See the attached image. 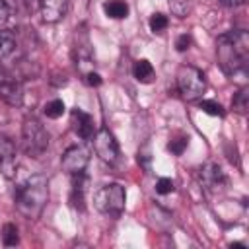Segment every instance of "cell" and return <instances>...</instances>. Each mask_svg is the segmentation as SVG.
Instances as JSON below:
<instances>
[{
  "label": "cell",
  "mask_w": 249,
  "mask_h": 249,
  "mask_svg": "<svg viewBox=\"0 0 249 249\" xmlns=\"http://www.w3.org/2000/svg\"><path fill=\"white\" fill-rule=\"evenodd\" d=\"M2 243L6 247H14L19 243V233H18V228L14 224H6L4 230H2Z\"/></svg>",
  "instance_id": "17"
},
{
  "label": "cell",
  "mask_w": 249,
  "mask_h": 249,
  "mask_svg": "<svg viewBox=\"0 0 249 249\" xmlns=\"http://www.w3.org/2000/svg\"><path fill=\"white\" fill-rule=\"evenodd\" d=\"M247 91H249L247 88H241L233 97V109L237 113H247V107H249V93Z\"/></svg>",
  "instance_id": "18"
},
{
  "label": "cell",
  "mask_w": 249,
  "mask_h": 249,
  "mask_svg": "<svg viewBox=\"0 0 249 249\" xmlns=\"http://www.w3.org/2000/svg\"><path fill=\"white\" fill-rule=\"evenodd\" d=\"M245 0H220V4L228 6V8H235V6H241Z\"/></svg>",
  "instance_id": "27"
},
{
  "label": "cell",
  "mask_w": 249,
  "mask_h": 249,
  "mask_svg": "<svg viewBox=\"0 0 249 249\" xmlns=\"http://www.w3.org/2000/svg\"><path fill=\"white\" fill-rule=\"evenodd\" d=\"M132 74H134V78H136L140 84H150V82L154 80V66H152L150 60L140 58V60L134 62V66H132Z\"/></svg>",
  "instance_id": "13"
},
{
  "label": "cell",
  "mask_w": 249,
  "mask_h": 249,
  "mask_svg": "<svg viewBox=\"0 0 249 249\" xmlns=\"http://www.w3.org/2000/svg\"><path fill=\"white\" fill-rule=\"evenodd\" d=\"M148 25H150V31H152V33H161V31H165V29H167L169 19H167V16H165V14L156 12V14H152V16H150Z\"/></svg>",
  "instance_id": "16"
},
{
  "label": "cell",
  "mask_w": 249,
  "mask_h": 249,
  "mask_svg": "<svg viewBox=\"0 0 249 249\" xmlns=\"http://www.w3.org/2000/svg\"><path fill=\"white\" fill-rule=\"evenodd\" d=\"M187 144H189V138H187V136H177V138H173V140L167 144V150H169L171 154H175V156H181V154L185 152Z\"/></svg>",
  "instance_id": "21"
},
{
  "label": "cell",
  "mask_w": 249,
  "mask_h": 249,
  "mask_svg": "<svg viewBox=\"0 0 249 249\" xmlns=\"http://www.w3.org/2000/svg\"><path fill=\"white\" fill-rule=\"evenodd\" d=\"M10 16H12V12H10V6L6 4V0H0V29H4V27L8 25V21H10Z\"/></svg>",
  "instance_id": "24"
},
{
  "label": "cell",
  "mask_w": 249,
  "mask_h": 249,
  "mask_svg": "<svg viewBox=\"0 0 249 249\" xmlns=\"http://www.w3.org/2000/svg\"><path fill=\"white\" fill-rule=\"evenodd\" d=\"M198 177H200L202 187H204L206 191H210V193L222 191V189L226 187V183H228L226 173L222 171V167H220L218 163H206V165H202Z\"/></svg>",
  "instance_id": "9"
},
{
  "label": "cell",
  "mask_w": 249,
  "mask_h": 249,
  "mask_svg": "<svg viewBox=\"0 0 249 249\" xmlns=\"http://www.w3.org/2000/svg\"><path fill=\"white\" fill-rule=\"evenodd\" d=\"M218 64L224 74L233 76L245 70L249 62V35L243 29H233L218 37L216 43Z\"/></svg>",
  "instance_id": "1"
},
{
  "label": "cell",
  "mask_w": 249,
  "mask_h": 249,
  "mask_svg": "<svg viewBox=\"0 0 249 249\" xmlns=\"http://www.w3.org/2000/svg\"><path fill=\"white\" fill-rule=\"evenodd\" d=\"M16 47L18 45H16L14 35L8 33V31H4V29H0V60L10 58L16 53Z\"/></svg>",
  "instance_id": "15"
},
{
  "label": "cell",
  "mask_w": 249,
  "mask_h": 249,
  "mask_svg": "<svg viewBox=\"0 0 249 249\" xmlns=\"http://www.w3.org/2000/svg\"><path fill=\"white\" fill-rule=\"evenodd\" d=\"M169 8L177 18H185L189 14V0H169Z\"/></svg>",
  "instance_id": "22"
},
{
  "label": "cell",
  "mask_w": 249,
  "mask_h": 249,
  "mask_svg": "<svg viewBox=\"0 0 249 249\" xmlns=\"http://www.w3.org/2000/svg\"><path fill=\"white\" fill-rule=\"evenodd\" d=\"M124 200H126V193H124V187L119 185V183H109V185H103L95 191L93 195V204L95 208L105 214V216H111V218H117L123 214L124 210Z\"/></svg>",
  "instance_id": "3"
},
{
  "label": "cell",
  "mask_w": 249,
  "mask_h": 249,
  "mask_svg": "<svg viewBox=\"0 0 249 249\" xmlns=\"http://www.w3.org/2000/svg\"><path fill=\"white\" fill-rule=\"evenodd\" d=\"M189 45H191V37H189V35H179V37H177V41H175V47H177V51H179V53L187 51V49H189Z\"/></svg>",
  "instance_id": "25"
},
{
  "label": "cell",
  "mask_w": 249,
  "mask_h": 249,
  "mask_svg": "<svg viewBox=\"0 0 249 249\" xmlns=\"http://www.w3.org/2000/svg\"><path fill=\"white\" fill-rule=\"evenodd\" d=\"M70 117H72V126H74V132H76L80 138H84V140H91V138H93V134H95V128H93V119H91L88 113L80 111V109H74Z\"/></svg>",
  "instance_id": "11"
},
{
  "label": "cell",
  "mask_w": 249,
  "mask_h": 249,
  "mask_svg": "<svg viewBox=\"0 0 249 249\" xmlns=\"http://www.w3.org/2000/svg\"><path fill=\"white\" fill-rule=\"evenodd\" d=\"M70 0H39V8H41V18L47 23H56L60 21L66 12H68Z\"/></svg>",
  "instance_id": "10"
},
{
  "label": "cell",
  "mask_w": 249,
  "mask_h": 249,
  "mask_svg": "<svg viewBox=\"0 0 249 249\" xmlns=\"http://www.w3.org/2000/svg\"><path fill=\"white\" fill-rule=\"evenodd\" d=\"M84 76H86V82H88L89 86H93V88L101 84V76H99L97 72H93V70H89V72H86Z\"/></svg>",
  "instance_id": "26"
},
{
  "label": "cell",
  "mask_w": 249,
  "mask_h": 249,
  "mask_svg": "<svg viewBox=\"0 0 249 249\" xmlns=\"http://www.w3.org/2000/svg\"><path fill=\"white\" fill-rule=\"evenodd\" d=\"M200 109L204 111V113H208V115H214V117H224V107L218 103V101H212V99H204V101H200Z\"/></svg>",
  "instance_id": "20"
},
{
  "label": "cell",
  "mask_w": 249,
  "mask_h": 249,
  "mask_svg": "<svg viewBox=\"0 0 249 249\" xmlns=\"http://www.w3.org/2000/svg\"><path fill=\"white\" fill-rule=\"evenodd\" d=\"M21 146H23V152L31 158H41L49 148V134L35 117H27L23 121Z\"/></svg>",
  "instance_id": "4"
},
{
  "label": "cell",
  "mask_w": 249,
  "mask_h": 249,
  "mask_svg": "<svg viewBox=\"0 0 249 249\" xmlns=\"http://www.w3.org/2000/svg\"><path fill=\"white\" fill-rule=\"evenodd\" d=\"M16 206L19 214L29 220H35L49 198V181L45 175H31L16 189Z\"/></svg>",
  "instance_id": "2"
},
{
  "label": "cell",
  "mask_w": 249,
  "mask_h": 249,
  "mask_svg": "<svg viewBox=\"0 0 249 249\" xmlns=\"http://www.w3.org/2000/svg\"><path fill=\"white\" fill-rule=\"evenodd\" d=\"M103 12L113 19H123L128 16V4L124 0H107L103 4Z\"/></svg>",
  "instance_id": "14"
},
{
  "label": "cell",
  "mask_w": 249,
  "mask_h": 249,
  "mask_svg": "<svg viewBox=\"0 0 249 249\" xmlns=\"http://www.w3.org/2000/svg\"><path fill=\"white\" fill-rule=\"evenodd\" d=\"M93 148H95V154L99 156L101 161L105 163H115L117 158H119V144L113 136V132H109L107 128H99L95 134H93Z\"/></svg>",
  "instance_id": "6"
},
{
  "label": "cell",
  "mask_w": 249,
  "mask_h": 249,
  "mask_svg": "<svg viewBox=\"0 0 249 249\" xmlns=\"http://www.w3.org/2000/svg\"><path fill=\"white\" fill-rule=\"evenodd\" d=\"M177 88H179V93L183 95V99L195 101V99L202 97V93L206 89L204 74L198 68L185 64L177 70Z\"/></svg>",
  "instance_id": "5"
},
{
  "label": "cell",
  "mask_w": 249,
  "mask_h": 249,
  "mask_svg": "<svg viewBox=\"0 0 249 249\" xmlns=\"http://www.w3.org/2000/svg\"><path fill=\"white\" fill-rule=\"evenodd\" d=\"M6 78H8V74H6V70H4L2 66H0V84H2V82H4Z\"/></svg>",
  "instance_id": "28"
},
{
  "label": "cell",
  "mask_w": 249,
  "mask_h": 249,
  "mask_svg": "<svg viewBox=\"0 0 249 249\" xmlns=\"http://www.w3.org/2000/svg\"><path fill=\"white\" fill-rule=\"evenodd\" d=\"M0 97L8 103V105H12V107H19L21 103H23V89H21V86H19V82H16V80H12L10 76L0 84Z\"/></svg>",
  "instance_id": "12"
},
{
  "label": "cell",
  "mask_w": 249,
  "mask_h": 249,
  "mask_svg": "<svg viewBox=\"0 0 249 249\" xmlns=\"http://www.w3.org/2000/svg\"><path fill=\"white\" fill-rule=\"evenodd\" d=\"M156 191H158L160 195H169V193H173V191H175V183H173V179H169V177H161V179H158V183H156Z\"/></svg>",
  "instance_id": "23"
},
{
  "label": "cell",
  "mask_w": 249,
  "mask_h": 249,
  "mask_svg": "<svg viewBox=\"0 0 249 249\" xmlns=\"http://www.w3.org/2000/svg\"><path fill=\"white\" fill-rule=\"evenodd\" d=\"M16 169H18V150L16 144L0 134V173L6 179H14L16 177Z\"/></svg>",
  "instance_id": "8"
},
{
  "label": "cell",
  "mask_w": 249,
  "mask_h": 249,
  "mask_svg": "<svg viewBox=\"0 0 249 249\" xmlns=\"http://www.w3.org/2000/svg\"><path fill=\"white\" fill-rule=\"evenodd\" d=\"M88 161H89V152L84 146H70L60 158V165L68 175L84 173Z\"/></svg>",
  "instance_id": "7"
},
{
  "label": "cell",
  "mask_w": 249,
  "mask_h": 249,
  "mask_svg": "<svg viewBox=\"0 0 249 249\" xmlns=\"http://www.w3.org/2000/svg\"><path fill=\"white\" fill-rule=\"evenodd\" d=\"M62 113H64V101L62 99H53L45 105V115L49 119H58V117H62Z\"/></svg>",
  "instance_id": "19"
}]
</instances>
